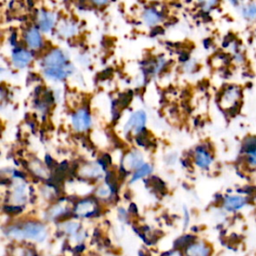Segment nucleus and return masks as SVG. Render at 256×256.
I'll return each mask as SVG.
<instances>
[{"label":"nucleus","mask_w":256,"mask_h":256,"mask_svg":"<svg viewBox=\"0 0 256 256\" xmlns=\"http://www.w3.org/2000/svg\"><path fill=\"white\" fill-rule=\"evenodd\" d=\"M6 234L13 239H30L35 241H43L47 236V230L44 225L35 222H28L21 226L10 227Z\"/></svg>","instance_id":"obj_1"},{"label":"nucleus","mask_w":256,"mask_h":256,"mask_svg":"<svg viewBox=\"0 0 256 256\" xmlns=\"http://www.w3.org/2000/svg\"><path fill=\"white\" fill-rule=\"evenodd\" d=\"M242 91L240 87L238 86H228L225 88V90L222 92L220 96V105L222 108L227 110H232L236 108V106L239 104V100L241 98Z\"/></svg>","instance_id":"obj_2"},{"label":"nucleus","mask_w":256,"mask_h":256,"mask_svg":"<svg viewBox=\"0 0 256 256\" xmlns=\"http://www.w3.org/2000/svg\"><path fill=\"white\" fill-rule=\"evenodd\" d=\"M146 122V114L144 111H138L131 115L128 122L124 127L125 133H129L133 131L134 133H139L145 126Z\"/></svg>","instance_id":"obj_3"},{"label":"nucleus","mask_w":256,"mask_h":256,"mask_svg":"<svg viewBox=\"0 0 256 256\" xmlns=\"http://www.w3.org/2000/svg\"><path fill=\"white\" fill-rule=\"evenodd\" d=\"M72 125L74 129L79 132L87 130L91 125V118L89 113L84 109L75 112L72 116Z\"/></svg>","instance_id":"obj_4"},{"label":"nucleus","mask_w":256,"mask_h":256,"mask_svg":"<svg viewBox=\"0 0 256 256\" xmlns=\"http://www.w3.org/2000/svg\"><path fill=\"white\" fill-rule=\"evenodd\" d=\"M43 63L46 66V68L64 67L66 66V57L61 50L54 49L45 56Z\"/></svg>","instance_id":"obj_5"},{"label":"nucleus","mask_w":256,"mask_h":256,"mask_svg":"<svg viewBox=\"0 0 256 256\" xmlns=\"http://www.w3.org/2000/svg\"><path fill=\"white\" fill-rule=\"evenodd\" d=\"M38 27L42 32H49L55 24V15L46 10H40L37 15Z\"/></svg>","instance_id":"obj_6"},{"label":"nucleus","mask_w":256,"mask_h":256,"mask_svg":"<svg viewBox=\"0 0 256 256\" xmlns=\"http://www.w3.org/2000/svg\"><path fill=\"white\" fill-rule=\"evenodd\" d=\"M247 204V199L240 195H230L227 196L223 201V206L227 211L235 212L242 209Z\"/></svg>","instance_id":"obj_7"},{"label":"nucleus","mask_w":256,"mask_h":256,"mask_svg":"<svg viewBox=\"0 0 256 256\" xmlns=\"http://www.w3.org/2000/svg\"><path fill=\"white\" fill-rule=\"evenodd\" d=\"M74 211L78 216L88 217L96 213V204L91 199H85L77 203Z\"/></svg>","instance_id":"obj_8"},{"label":"nucleus","mask_w":256,"mask_h":256,"mask_svg":"<svg viewBox=\"0 0 256 256\" xmlns=\"http://www.w3.org/2000/svg\"><path fill=\"white\" fill-rule=\"evenodd\" d=\"M142 155L137 150H132L123 159V167L129 170L139 168L142 165Z\"/></svg>","instance_id":"obj_9"},{"label":"nucleus","mask_w":256,"mask_h":256,"mask_svg":"<svg viewBox=\"0 0 256 256\" xmlns=\"http://www.w3.org/2000/svg\"><path fill=\"white\" fill-rule=\"evenodd\" d=\"M25 42L32 49H38L42 45V37L39 30L31 27L25 32Z\"/></svg>","instance_id":"obj_10"},{"label":"nucleus","mask_w":256,"mask_h":256,"mask_svg":"<svg viewBox=\"0 0 256 256\" xmlns=\"http://www.w3.org/2000/svg\"><path fill=\"white\" fill-rule=\"evenodd\" d=\"M32 60V55L25 49H17L12 54V62L14 66L22 68L27 66Z\"/></svg>","instance_id":"obj_11"},{"label":"nucleus","mask_w":256,"mask_h":256,"mask_svg":"<svg viewBox=\"0 0 256 256\" xmlns=\"http://www.w3.org/2000/svg\"><path fill=\"white\" fill-rule=\"evenodd\" d=\"M239 10L242 18L247 21L256 20V1H248L239 5Z\"/></svg>","instance_id":"obj_12"},{"label":"nucleus","mask_w":256,"mask_h":256,"mask_svg":"<svg viewBox=\"0 0 256 256\" xmlns=\"http://www.w3.org/2000/svg\"><path fill=\"white\" fill-rule=\"evenodd\" d=\"M210 253H211V248L203 242L189 244L186 248V254L188 255L206 256V255H209Z\"/></svg>","instance_id":"obj_13"},{"label":"nucleus","mask_w":256,"mask_h":256,"mask_svg":"<svg viewBox=\"0 0 256 256\" xmlns=\"http://www.w3.org/2000/svg\"><path fill=\"white\" fill-rule=\"evenodd\" d=\"M212 156L211 154L203 149V148H198L196 150V153H195V162L196 164L201 167V168H207L211 165L212 163Z\"/></svg>","instance_id":"obj_14"},{"label":"nucleus","mask_w":256,"mask_h":256,"mask_svg":"<svg viewBox=\"0 0 256 256\" xmlns=\"http://www.w3.org/2000/svg\"><path fill=\"white\" fill-rule=\"evenodd\" d=\"M142 18H143V21L147 25L154 26V25H156L157 23H159L161 21V14L153 8H148L144 11V13L142 15Z\"/></svg>","instance_id":"obj_15"},{"label":"nucleus","mask_w":256,"mask_h":256,"mask_svg":"<svg viewBox=\"0 0 256 256\" xmlns=\"http://www.w3.org/2000/svg\"><path fill=\"white\" fill-rule=\"evenodd\" d=\"M67 67H68V65H66L65 67L46 68L45 74L47 77L52 78V79H64L70 73V71L66 69Z\"/></svg>","instance_id":"obj_16"},{"label":"nucleus","mask_w":256,"mask_h":256,"mask_svg":"<svg viewBox=\"0 0 256 256\" xmlns=\"http://www.w3.org/2000/svg\"><path fill=\"white\" fill-rule=\"evenodd\" d=\"M77 31V27L72 22H65L59 27V32L61 35L65 37H71L73 36Z\"/></svg>","instance_id":"obj_17"},{"label":"nucleus","mask_w":256,"mask_h":256,"mask_svg":"<svg viewBox=\"0 0 256 256\" xmlns=\"http://www.w3.org/2000/svg\"><path fill=\"white\" fill-rule=\"evenodd\" d=\"M151 171H152V167H151L150 165H148V164H142L139 168H137L136 172L133 174L132 179H131V182H134V181H136V180H138V179H140V178H142V177H144V176L150 174Z\"/></svg>","instance_id":"obj_18"},{"label":"nucleus","mask_w":256,"mask_h":256,"mask_svg":"<svg viewBox=\"0 0 256 256\" xmlns=\"http://www.w3.org/2000/svg\"><path fill=\"white\" fill-rule=\"evenodd\" d=\"M256 148V136H248L244 139L242 144V153Z\"/></svg>","instance_id":"obj_19"},{"label":"nucleus","mask_w":256,"mask_h":256,"mask_svg":"<svg viewBox=\"0 0 256 256\" xmlns=\"http://www.w3.org/2000/svg\"><path fill=\"white\" fill-rule=\"evenodd\" d=\"M245 154V161L249 167H256V148L247 151Z\"/></svg>","instance_id":"obj_20"},{"label":"nucleus","mask_w":256,"mask_h":256,"mask_svg":"<svg viewBox=\"0 0 256 256\" xmlns=\"http://www.w3.org/2000/svg\"><path fill=\"white\" fill-rule=\"evenodd\" d=\"M24 194H25V190L23 186H19L15 189L14 193H13V200L17 203L22 202V200H24Z\"/></svg>","instance_id":"obj_21"},{"label":"nucleus","mask_w":256,"mask_h":256,"mask_svg":"<svg viewBox=\"0 0 256 256\" xmlns=\"http://www.w3.org/2000/svg\"><path fill=\"white\" fill-rule=\"evenodd\" d=\"M83 174L85 176H88V177H95V176L100 174V168L98 166H95V165L89 166L88 169H86V171Z\"/></svg>","instance_id":"obj_22"},{"label":"nucleus","mask_w":256,"mask_h":256,"mask_svg":"<svg viewBox=\"0 0 256 256\" xmlns=\"http://www.w3.org/2000/svg\"><path fill=\"white\" fill-rule=\"evenodd\" d=\"M200 1H201V3H202L203 9L206 10V11H208V10H210L211 8H213V7L218 3L219 0H200Z\"/></svg>","instance_id":"obj_23"},{"label":"nucleus","mask_w":256,"mask_h":256,"mask_svg":"<svg viewBox=\"0 0 256 256\" xmlns=\"http://www.w3.org/2000/svg\"><path fill=\"white\" fill-rule=\"evenodd\" d=\"M79 229V225L77 223H68L65 227V231L69 234H75Z\"/></svg>","instance_id":"obj_24"},{"label":"nucleus","mask_w":256,"mask_h":256,"mask_svg":"<svg viewBox=\"0 0 256 256\" xmlns=\"http://www.w3.org/2000/svg\"><path fill=\"white\" fill-rule=\"evenodd\" d=\"M193 237L192 236H185V237H182V238H180V239H178V241H177V245H180V246H186L187 244L189 245L190 244V242H191V239H192Z\"/></svg>","instance_id":"obj_25"},{"label":"nucleus","mask_w":256,"mask_h":256,"mask_svg":"<svg viewBox=\"0 0 256 256\" xmlns=\"http://www.w3.org/2000/svg\"><path fill=\"white\" fill-rule=\"evenodd\" d=\"M97 194L100 195V196H107L109 194V190L107 188H104V187H100L98 190H97Z\"/></svg>","instance_id":"obj_26"},{"label":"nucleus","mask_w":256,"mask_h":256,"mask_svg":"<svg viewBox=\"0 0 256 256\" xmlns=\"http://www.w3.org/2000/svg\"><path fill=\"white\" fill-rule=\"evenodd\" d=\"M91 2L95 5H98V6H102V5H105L109 2V0H91Z\"/></svg>","instance_id":"obj_27"},{"label":"nucleus","mask_w":256,"mask_h":256,"mask_svg":"<svg viewBox=\"0 0 256 256\" xmlns=\"http://www.w3.org/2000/svg\"><path fill=\"white\" fill-rule=\"evenodd\" d=\"M229 2H230L233 6H239V5H240V0H229Z\"/></svg>","instance_id":"obj_28"}]
</instances>
